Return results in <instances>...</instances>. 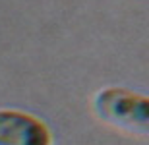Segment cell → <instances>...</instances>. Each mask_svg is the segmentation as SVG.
Returning a JSON list of instances; mask_svg holds the SVG:
<instances>
[{"label": "cell", "mask_w": 149, "mask_h": 145, "mask_svg": "<svg viewBox=\"0 0 149 145\" xmlns=\"http://www.w3.org/2000/svg\"><path fill=\"white\" fill-rule=\"evenodd\" d=\"M95 112L101 120L122 130H130L136 134L147 132V99L138 93L120 87L101 89L95 97Z\"/></svg>", "instance_id": "cell-1"}, {"label": "cell", "mask_w": 149, "mask_h": 145, "mask_svg": "<svg viewBox=\"0 0 149 145\" xmlns=\"http://www.w3.org/2000/svg\"><path fill=\"white\" fill-rule=\"evenodd\" d=\"M0 145H52V132L29 112L0 108Z\"/></svg>", "instance_id": "cell-2"}]
</instances>
